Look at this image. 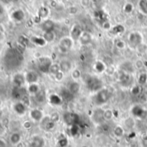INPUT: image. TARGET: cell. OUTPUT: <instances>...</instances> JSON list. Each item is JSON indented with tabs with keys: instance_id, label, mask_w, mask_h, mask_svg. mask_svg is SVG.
<instances>
[{
	"instance_id": "obj_37",
	"label": "cell",
	"mask_w": 147,
	"mask_h": 147,
	"mask_svg": "<svg viewBox=\"0 0 147 147\" xmlns=\"http://www.w3.org/2000/svg\"><path fill=\"white\" fill-rule=\"evenodd\" d=\"M50 119H51L53 122L56 123V122L59 120V115L58 113H56V112H55V113H53V114L50 115Z\"/></svg>"
},
{
	"instance_id": "obj_24",
	"label": "cell",
	"mask_w": 147,
	"mask_h": 147,
	"mask_svg": "<svg viewBox=\"0 0 147 147\" xmlns=\"http://www.w3.org/2000/svg\"><path fill=\"white\" fill-rule=\"evenodd\" d=\"M12 17L14 18V20L16 21H22L24 18V13L22 12V10L18 9L16 10L15 12L12 13Z\"/></svg>"
},
{
	"instance_id": "obj_22",
	"label": "cell",
	"mask_w": 147,
	"mask_h": 147,
	"mask_svg": "<svg viewBox=\"0 0 147 147\" xmlns=\"http://www.w3.org/2000/svg\"><path fill=\"white\" fill-rule=\"evenodd\" d=\"M49 15V9L47 7H40L39 9V11H38V16L40 18V19H43V18H47Z\"/></svg>"
},
{
	"instance_id": "obj_9",
	"label": "cell",
	"mask_w": 147,
	"mask_h": 147,
	"mask_svg": "<svg viewBox=\"0 0 147 147\" xmlns=\"http://www.w3.org/2000/svg\"><path fill=\"white\" fill-rule=\"evenodd\" d=\"M121 71L127 74H132L134 71V64L133 62L127 60L121 65Z\"/></svg>"
},
{
	"instance_id": "obj_26",
	"label": "cell",
	"mask_w": 147,
	"mask_h": 147,
	"mask_svg": "<svg viewBox=\"0 0 147 147\" xmlns=\"http://www.w3.org/2000/svg\"><path fill=\"white\" fill-rule=\"evenodd\" d=\"M111 31L115 34H120L125 31V28L122 25H115V26L111 28Z\"/></svg>"
},
{
	"instance_id": "obj_41",
	"label": "cell",
	"mask_w": 147,
	"mask_h": 147,
	"mask_svg": "<svg viewBox=\"0 0 147 147\" xmlns=\"http://www.w3.org/2000/svg\"><path fill=\"white\" fill-rule=\"evenodd\" d=\"M142 142H143V145H144V146L147 147V135L146 136H145V137L143 138V140H142Z\"/></svg>"
},
{
	"instance_id": "obj_12",
	"label": "cell",
	"mask_w": 147,
	"mask_h": 147,
	"mask_svg": "<svg viewBox=\"0 0 147 147\" xmlns=\"http://www.w3.org/2000/svg\"><path fill=\"white\" fill-rule=\"evenodd\" d=\"M37 80H38V75L35 71H29L25 74V81L28 83V84L37 83Z\"/></svg>"
},
{
	"instance_id": "obj_30",
	"label": "cell",
	"mask_w": 147,
	"mask_h": 147,
	"mask_svg": "<svg viewBox=\"0 0 147 147\" xmlns=\"http://www.w3.org/2000/svg\"><path fill=\"white\" fill-rule=\"evenodd\" d=\"M147 82V74L146 72H143V73H140L139 75V78H138V83L140 85H144L146 84Z\"/></svg>"
},
{
	"instance_id": "obj_44",
	"label": "cell",
	"mask_w": 147,
	"mask_h": 147,
	"mask_svg": "<svg viewBox=\"0 0 147 147\" xmlns=\"http://www.w3.org/2000/svg\"><path fill=\"white\" fill-rule=\"evenodd\" d=\"M0 104H1V101H0Z\"/></svg>"
},
{
	"instance_id": "obj_40",
	"label": "cell",
	"mask_w": 147,
	"mask_h": 147,
	"mask_svg": "<svg viewBox=\"0 0 147 147\" xmlns=\"http://www.w3.org/2000/svg\"><path fill=\"white\" fill-rule=\"evenodd\" d=\"M0 147H6V142L2 139H0Z\"/></svg>"
},
{
	"instance_id": "obj_23",
	"label": "cell",
	"mask_w": 147,
	"mask_h": 147,
	"mask_svg": "<svg viewBox=\"0 0 147 147\" xmlns=\"http://www.w3.org/2000/svg\"><path fill=\"white\" fill-rule=\"evenodd\" d=\"M43 39L46 40V42H52L55 39V34L53 33V31L45 32L43 35Z\"/></svg>"
},
{
	"instance_id": "obj_18",
	"label": "cell",
	"mask_w": 147,
	"mask_h": 147,
	"mask_svg": "<svg viewBox=\"0 0 147 147\" xmlns=\"http://www.w3.org/2000/svg\"><path fill=\"white\" fill-rule=\"evenodd\" d=\"M60 71H62L64 73L68 72L71 70V63L69 60H62L59 63Z\"/></svg>"
},
{
	"instance_id": "obj_2",
	"label": "cell",
	"mask_w": 147,
	"mask_h": 147,
	"mask_svg": "<svg viewBox=\"0 0 147 147\" xmlns=\"http://www.w3.org/2000/svg\"><path fill=\"white\" fill-rule=\"evenodd\" d=\"M143 41V36L140 32H132L127 38V42L129 47L132 48L139 47Z\"/></svg>"
},
{
	"instance_id": "obj_31",
	"label": "cell",
	"mask_w": 147,
	"mask_h": 147,
	"mask_svg": "<svg viewBox=\"0 0 147 147\" xmlns=\"http://www.w3.org/2000/svg\"><path fill=\"white\" fill-rule=\"evenodd\" d=\"M72 96H73V95L68 90V89H66L61 92V98H63V99L70 100L71 98H72Z\"/></svg>"
},
{
	"instance_id": "obj_10",
	"label": "cell",
	"mask_w": 147,
	"mask_h": 147,
	"mask_svg": "<svg viewBox=\"0 0 147 147\" xmlns=\"http://www.w3.org/2000/svg\"><path fill=\"white\" fill-rule=\"evenodd\" d=\"M67 89L74 96V95H77L79 90H80V84L78 81H75V80H72L71 82L69 83L68 86H67Z\"/></svg>"
},
{
	"instance_id": "obj_25",
	"label": "cell",
	"mask_w": 147,
	"mask_h": 147,
	"mask_svg": "<svg viewBox=\"0 0 147 147\" xmlns=\"http://www.w3.org/2000/svg\"><path fill=\"white\" fill-rule=\"evenodd\" d=\"M114 118V112L111 109H106L103 110V119L106 121H111Z\"/></svg>"
},
{
	"instance_id": "obj_39",
	"label": "cell",
	"mask_w": 147,
	"mask_h": 147,
	"mask_svg": "<svg viewBox=\"0 0 147 147\" xmlns=\"http://www.w3.org/2000/svg\"><path fill=\"white\" fill-rule=\"evenodd\" d=\"M143 66H144V63H143L141 60L138 59L137 61L134 62V67H135V68H137V69H141Z\"/></svg>"
},
{
	"instance_id": "obj_33",
	"label": "cell",
	"mask_w": 147,
	"mask_h": 147,
	"mask_svg": "<svg viewBox=\"0 0 147 147\" xmlns=\"http://www.w3.org/2000/svg\"><path fill=\"white\" fill-rule=\"evenodd\" d=\"M53 76H54L55 80H56V81H58V82H59V81H61V80L64 78L65 73H64L62 71H59L58 73H56V74H55V75H53Z\"/></svg>"
},
{
	"instance_id": "obj_5",
	"label": "cell",
	"mask_w": 147,
	"mask_h": 147,
	"mask_svg": "<svg viewBox=\"0 0 147 147\" xmlns=\"http://www.w3.org/2000/svg\"><path fill=\"white\" fill-rule=\"evenodd\" d=\"M73 41L74 40L71 38V36H65L59 40V47L65 51H68L72 48Z\"/></svg>"
},
{
	"instance_id": "obj_28",
	"label": "cell",
	"mask_w": 147,
	"mask_h": 147,
	"mask_svg": "<svg viewBox=\"0 0 147 147\" xmlns=\"http://www.w3.org/2000/svg\"><path fill=\"white\" fill-rule=\"evenodd\" d=\"M139 9L143 14L147 15V0L139 1Z\"/></svg>"
},
{
	"instance_id": "obj_16",
	"label": "cell",
	"mask_w": 147,
	"mask_h": 147,
	"mask_svg": "<svg viewBox=\"0 0 147 147\" xmlns=\"http://www.w3.org/2000/svg\"><path fill=\"white\" fill-rule=\"evenodd\" d=\"M26 108H27V106L24 103H22L21 101L17 102L14 104V110L18 115H23L26 112Z\"/></svg>"
},
{
	"instance_id": "obj_43",
	"label": "cell",
	"mask_w": 147,
	"mask_h": 147,
	"mask_svg": "<svg viewBox=\"0 0 147 147\" xmlns=\"http://www.w3.org/2000/svg\"><path fill=\"white\" fill-rule=\"evenodd\" d=\"M16 147H24V146H23V144H22V142H20L19 144H17V145L16 146Z\"/></svg>"
},
{
	"instance_id": "obj_11",
	"label": "cell",
	"mask_w": 147,
	"mask_h": 147,
	"mask_svg": "<svg viewBox=\"0 0 147 147\" xmlns=\"http://www.w3.org/2000/svg\"><path fill=\"white\" fill-rule=\"evenodd\" d=\"M78 119V116L73 113H66L65 115H64V120L65 121V122L71 126L77 123Z\"/></svg>"
},
{
	"instance_id": "obj_42",
	"label": "cell",
	"mask_w": 147,
	"mask_h": 147,
	"mask_svg": "<svg viewBox=\"0 0 147 147\" xmlns=\"http://www.w3.org/2000/svg\"><path fill=\"white\" fill-rule=\"evenodd\" d=\"M3 12H4V9H3V5L0 3V16L3 14Z\"/></svg>"
},
{
	"instance_id": "obj_6",
	"label": "cell",
	"mask_w": 147,
	"mask_h": 147,
	"mask_svg": "<svg viewBox=\"0 0 147 147\" xmlns=\"http://www.w3.org/2000/svg\"><path fill=\"white\" fill-rule=\"evenodd\" d=\"M29 115H30V118L35 122H40L42 121V119L44 118L43 112L38 109H31L29 112Z\"/></svg>"
},
{
	"instance_id": "obj_36",
	"label": "cell",
	"mask_w": 147,
	"mask_h": 147,
	"mask_svg": "<svg viewBox=\"0 0 147 147\" xmlns=\"http://www.w3.org/2000/svg\"><path fill=\"white\" fill-rule=\"evenodd\" d=\"M140 85H136V86H134V87H133V89H132V93H133V95H134V96H138V95H140Z\"/></svg>"
},
{
	"instance_id": "obj_8",
	"label": "cell",
	"mask_w": 147,
	"mask_h": 147,
	"mask_svg": "<svg viewBox=\"0 0 147 147\" xmlns=\"http://www.w3.org/2000/svg\"><path fill=\"white\" fill-rule=\"evenodd\" d=\"M83 29L81 28V27L79 25H74L71 30V38L73 40H78L81 34H83Z\"/></svg>"
},
{
	"instance_id": "obj_20",
	"label": "cell",
	"mask_w": 147,
	"mask_h": 147,
	"mask_svg": "<svg viewBox=\"0 0 147 147\" xmlns=\"http://www.w3.org/2000/svg\"><path fill=\"white\" fill-rule=\"evenodd\" d=\"M44 145V140L42 138L39 137V136H35L33 138L32 140V144L31 146L33 147H42Z\"/></svg>"
},
{
	"instance_id": "obj_35",
	"label": "cell",
	"mask_w": 147,
	"mask_h": 147,
	"mask_svg": "<svg viewBox=\"0 0 147 147\" xmlns=\"http://www.w3.org/2000/svg\"><path fill=\"white\" fill-rule=\"evenodd\" d=\"M133 9H134V6H133V4H132V3H126V4H125L124 10H125V12H126V13H131V12L133 11Z\"/></svg>"
},
{
	"instance_id": "obj_4",
	"label": "cell",
	"mask_w": 147,
	"mask_h": 147,
	"mask_svg": "<svg viewBox=\"0 0 147 147\" xmlns=\"http://www.w3.org/2000/svg\"><path fill=\"white\" fill-rule=\"evenodd\" d=\"M52 64H53L52 59L50 58H47V57H41L38 60L39 68L43 72H48L49 67Z\"/></svg>"
},
{
	"instance_id": "obj_19",
	"label": "cell",
	"mask_w": 147,
	"mask_h": 147,
	"mask_svg": "<svg viewBox=\"0 0 147 147\" xmlns=\"http://www.w3.org/2000/svg\"><path fill=\"white\" fill-rule=\"evenodd\" d=\"M27 91L28 94H31V95H37L39 92H40V88L38 86V84L36 83H34V84H28V87L27 89Z\"/></svg>"
},
{
	"instance_id": "obj_29",
	"label": "cell",
	"mask_w": 147,
	"mask_h": 147,
	"mask_svg": "<svg viewBox=\"0 0 147 147\" xmlns=\"http://www.w3.org/2000/svg\"><path fill=\"white\" fill-rule=\"evenodd\" d=\"M82 77V72L79 69H74L71 72V78H72V80H75V81H78L79 78H81Z\"/></svg>"
},
{
	"instance_id": "obj_38",
	"label": "cell",
	"mask_w": 147,
	"mask_h": 147,
	"mask_svg": "<svg viewBox=\"0 0 147 147\" xmlns=\"http://www.w3.org/2000/svg\"><path fill=\"white\" fill-rule=\"evenodd\" d=\"M6 133V127L3 123L0 122V137L3 136Z\"/></svg>"
},
{
	"instance_id": "obj_3",
	"label": "cell",
	"mask_w": 147,
	"mask_h": 147,
	"mask_svg": "<svg viewBox=\"0 0 147 147\" xmlns=\"http://www.w3.org/2000/svg\"><path fill=\"white\" fill-rule=\"evenodd\" d=\"M110 92L107 90V89H102L100 90L99 91L96 92V94L95 95V102L98 105H102V104H104L106 103L109 98H110Z\"/></svg>"
},
{
	"instance_id": "obj_27",
	"label": "cell",
	"mask_w": 147,
	"mask_h": 147,
	"mask_svg": "<svg viewBox=\"0 0 147 147\" xmlns=\"http://www.w3.org/2000/svg\"><path fill=\"white\" fill-rule=\"evenodd\" d=\"M60 71V67H59V64H56V63H53L50 67H49V71L48 72L53 74V75H55L56 73H58L59 71Z\"/></svg>"
},
{
	"instance_id": "obj_34",
	"label": "cell",
	"mask_w": 147,
	"mask_h": 147,
	"mask_svg": "<svg viewBox=\"0 0 147 147\" xmlns=\"http://www.w3.org/2000/svg\"><path fill=\"white\" fill-rule=\"evenodd\" d=\"M22 127L26 129V130H29L32 128L33 127V122L31 121H25L22 124Z\"/></svg>"
},
{
	"instance_id": "obj_13",
	"label": "cell",
	"mask_w": 147,
	"mask_h": 147,
	"mask_svg": "<svg viewBox=\"0 0 147 147\" xmlns=\"http://www.w3.org/2000/svg\"><path fill=\"white\" fill-rule=\"evenodd\" d=\"M9 143L12 146H16L17 144H19L21 142V140H22V135L18 132H14V133H12L9 135Z\"/></svg>"
},
{
	"instance_id": "obj_32",
	"label": "cell",
	"mask_w": 147,
	"mask_h": 147,
	"mask_svg": "<svg viewBox=\"0 0 147 147\" xmlns=\"http://www.w3.org/2000/svg\"><path fill=\"white\" fill-rule=\"evenodd\" d=\"M115 47H116L118 49L122 50V49H124L127 46H126V42H125L124 40H118L115 42Z\"/></svg>"
},
{
	"instance_id": "obj_7",
	"label": "cell",
	"mask_w": 147,
	"mask_h": 147,
	"mask_svg": "<svg viewBox=\"0 0 147 147\" xmlns=\"http://www.w3.org/2000/svg\"><path fill=\"white\" fill-rule=\"evenodd\" d=\"M132 113L133 115L137 117V118H145L147 115V111L141 106L140 105H136L132 109Z\"/></svg>"
},
{
	"instance_id": "obj_15",
	"label": "cell",
	"mask_w": 147,
	"mask_h": 147,
	"mask_svg": "<svg viewBox=\"0 0 147 147\" xmlns=\"http://www.w3.org/2000/svg\"><path fill=\"white\" fill-rule=\"evenodd\" d=\"M41 28L44 32L53 31L54 28V22L52 20H46L41 24Z\"/></svg>"
},
{
	"instance_id": "obj_17",
	"label": "cell",
	"mask_w": 147,
	"mask_h": 147,
	"mask_svg": "<svg viewBox=\"0 0 147 147\" xmlns=\"http://www.w3.org/2000/svg\"><path fill=\"white\" fill-rule=\"evenodd\" d=\"M106 68H107V65L106 64L103 62V61H101V60H97L95 64H94V69L96 70V72H99V73H102L106 71Z\"/></svg>"
},
{
	"instance_id": "obj_21",
	"label": "cell",
	"mask_w": 147,
	"mask_h": 147,
	"mask_svg": "<svg viewBox=\"0 0 147 147\" xmlns=\"http://www.w3.org/2000/svg\"><path fill=\"white\" fill-rule=\"evenodd\" d=\"M113 134L116 138H121V137H123V135L125 134V130L122 127L116 126L113 130Z\"/></svg>"
},
{
	"instance_id": "obj_1",
	"label": "cell",
	"mask_w": 147,
	"mask_h": 147,
	"mask_svg": "<svg viewBox=\"0 0 147 147\" xmlns=\"http://www.w3.org/2000/svg\"><path fill=\"white\" fill-rule=\"evenodd\" d=\"M85 84H86V86L87 88L93 91V92H97L99 91L100 90H102L103 88V83L102 81L95 77V76H90V75H88L85 78Z\"/></svg>"
},
{
	"instance_id": "obj_14",
	"label": "cell",
	"mask_w": 147,
	"mask_h": 147,
	"mask_svg": "<svg viewBox=\"0 0 147 147\" xmlns=\"http://www.w3.org/2000/svg\"><path fill=\"white\" fill-rule=\"evenodd\" d=\"M80 43L84 46H86V45H89L90 43H91L92 41V36L90 33L88 32H83V34H81L79 40Z\"/></svg>"
}]
</instances>
